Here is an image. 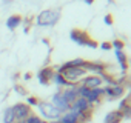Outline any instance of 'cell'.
<instances>
[{
  "mask_svg": "<svg viewBox=\"0 0 131 123\" xmlns=\"http://www.w3.org/2000/svg\"><path fill=\"white\" fill-rule=\"evenodd\" d=\"M60 20V9H45L36 17V25L46 28V26H54Z\"/></svg>",
  "mask_w": 131,
  "mask_h": 123,
  "instance_id": "cell-1",
  "label": "cell"
},
{
  "mask_svg": "<svg viewBox=\"0 0 131 123\" xmlns=\"http://www.w3.org/2000/svg\"><path fill=\"white\" fill-rule=\"evenodd\" d=\"M70 39H71V42H74V43H77V45H80V46H90V48H97V46H99V43H97L86 31L79 29V28L71 29Z\"/></svg>",
  "mask_w": 131,
  "mask_h": 123,
  "instance_id": "cell-2",
  "label": "cell"
},
{
  "mask_svg": "<svg viewBox=\"0 0 131 123\" xmlns=\"http://www.w3.org/2000/svg\"><path fill=\"white\" fill-rule=\"evenodd\" d=\"M57 72H60L70 85H79L80 80L86 76V71L83 68H59Z\"/></svg>",
  "mask_w": 131,
  "mask_h": 123,
  "instance_id": "cell-3",
  "label": "cell"
},
{
  "mask_svg": "<svg viewBox=\"0 0 131 123\" xmlns=\"http://www.w3.org/2000/svg\"><path fill=\"white\" fill-rule=\"evenodd\" d=\"M37 108H39L40 115L45 118V121H56V120H59L60 115H62V114L57 111V108H56L51 102H43V100H40V103L37 105Z\"/></svg>",
  "mask_w": 131,
  "mask_h": 123,
  "instance_id": "cell-4",
  "label": "cell"
},
{
  "mask_svg": "<svg viewBox=\"0 0 131 123\" xmlns=\"http://www.w3.org/2000/svg\"><path fill=\"white\" fill-rule=\"evenodd\" d=\"M125 94V85H106L103 88V97H106L108 100H117Z\"/></svg>",
  "mask_w": 131,
  "mask_h": 123,
  "instance_id": "cell-5",
  "label": "cell"
},
{
  "mask_svg": "<svg viewBox=\"0 0 131 123\" xmlns=\"http://www.w3.org/2000/svg\"><path fill=\"white\" fill-rule=\"evenodd\" d=\"M13 109H14V115H16V123H23L31 114H32V111H31V106H28L26 103H16L14 106H13Z\"/></svg>",
  "mask_w": 131,
  "mask_h": 123,
  "instance_id": "cell-6",
  "label": "cell"
},
{
  "mask_svg": "<svg viewBox=\"0 0 131 123\" xmlns=\"http://www.w3.org/2000/svg\"><path fill=\"white\" fill-rule=\"evenodd\" d=\"M51 103L57 108V111L60 112V114H65V112H68L70 111V108H71V105L67 102V99L63 97V94H62V89L60 91H57L54 95H52V99H51Z\"/></svg>",
  "mask_w": 131,
  "mask_h": 123,
  "instance_id": "cell-7",
  "label": "cell"
},
{
  "mask_svg": "<svg viewBox=\"0 0 131 123\" xmlns=\"http://www.w3.org/2000/svg\"><path fill=\"white\" fill-rule=\"evenodd\" d=\"M54 74H56V69H54L52 66H45V68H42V69L39 71V74H37V80H39L40 85L48 86V85L52 82Z\"/></svg>",
  "mask_w": 131,
  "mask_h": 123,
  "instance_id": "cell-8",
  "label": "cell"
},
{
  "mask_svg": "<svg viewBox=\"0 0 131 123\" xmlns=\"http://www.w3.org/2000/svg\"><path fill=\"white\" fill-rule=\"evenodd\" d=\"M80 85L82 86H86L90 89H96V88H102L103 82L99 76H85L82 80H80Z\"/></svg>",
  "mask_w": 131,
  "mask_h": 123,
  "instance_id": "cell-9",
  "label": "cell"
},
{
  "mask_svg": "<svg viewBox=\"0 0 131 123\" xmlns=\"http://www.w3.org/2000/svg\"><path fill=\"white\" fill-rule=\"evenodd\" d=\"M71 111H74V112H77V114H82V112H86V111H93L94 108L85 100V99H82V97H79L73 105H71V108H70Z\"/></svg>",
  "mask_w": 131,
  "mask_h": 123,
  "instance_id": "cell-10",
  "label": "cell"
},
{
  "mask_svg": "<svg viewBox=\"0 0 131 123\" xmlns=\"http://www.w3.org/2000/svg\"><path fill=\"white\" fill-rule=\"evenodd\" d=\"M62 94H63V97L67 99V102H68L70 105H73V103L79 99L77 85H73V86H70V88H63V89H62Z\"/></svg>",
  "mask_w": 131,
  "mask_h": 123,
  "instance_id": "cell-11",
  "label": "cell"
},
{
  "mask_svg": "<svg viewBox=\"0 0 131 123\" xmlns=\"http://www.w3.org/2000/svg\"><path fill=\"white\" fill-rule=\"evenodd\" d=\"M120 114L123 115V118H131V95L125 97L120 103H119V109Z\"/></svg>",
  "mask_w": 131,
  "mask_h": 123,
  "instance_id": "cell-12",
  "label": "cell"
},
{
  "mask_svg": "<svg viewBox=\"0 0 131 123\" xmlns=\"http://www.w3.org/2000/svg\"><path fill=\"white\" fill-rule=\"evenodd\" d=\"M114 54H116V58H117V61H119V66H120V69H122V74L125 76V72L128 71V66H129L128 57H126L125 51H114Z\"/></svg>",
  "mask_w": 131,
  "mask_h": 123,
  "instance_id": "cell-13",
  "label": "cell"
},
{
  "mask_svg": "<svg viewBox=\"0 0 131 123\" xmlns=\"http://www.w3.org/2000/svg\"><path fill=\"white\" fill-rule=\"evenodd\" d=\"M56 123H80V121H79V114L70 109L68 112L62 114V115H60V118H59Z\"/></svg>",
  "mask_w": 131,
  "mask_h": 123,
  "instance_id": "cell-14",
  "label": "cell"
},
{
  "mask_svg": "<svg viewBox=\"0 0 131 123\" xmlns=\"http://www.w3.org/2000/svg\"><path fill=\"white\" fill-rule=\"evenodd\" d=\"M22 23H23V17H22L20 14H13V16H9V17L6 19V28H8L9 31L17 29Z\"/></svg>",
  "mask_w": 131,
  "mask_h": 123,
  "instance_id": "cell-15",
  "label": "cell"
},
{
  "mask_svg": "<svg viewBox=\"0 0 131 123\" xmlns=\"http://www.w3.org/2000/svg\"><path fill=\"white\" fill-rule=\"evenodd\" d=\"M123 120V115L120 114V111H110L106 115H105V120L103 123H120Z\"/></svg>",
  "mask_w": 131,
  "mask_h": 123,
  "instance_id": "cell-16",
  "label": "cell"
},
{
  "mask_svg": "<svg viewBox=\"0 0 131 123\" xmlns=\"http://www.w3.org/2000/svg\"><path fill=\"white\" fill-rule=\"evenodd\" d=\"M2 121H3V123H16V115H14V109H13V106L6 108V109L3 111Z\"/></svg>",
  "mask_w": 131,
  "mask_h": 123,
  "instance_id": "cell-17",
  "label": "cell"
},
{
  "mask_svg": "<svg viewBox=\"0 0 131 123\" xmlns=\"http://www.w3.org/2000/svg\"><path fill=\"white\" fill-rule=\"evenodd\" d=\"M52 80H54V82H56L59 86H65V88H70V86H73V85H70L67 80H65V79H63V76H62L60 72H57V71H56V74H54V79H52Z\"/></svg>",
  "mask_w": 131,
  "mask_h": 123,
  "instance_id": "cell-18",
  "label": "cell"
},
{
  "mask_svg": "<svg viewBox=\"0 0 131 123\" xmlns=\"http://www.w3.org/2000/svg\"><path fill=\"white\" fill-rule=\"evenodd\" d=\"M111 45H113V49L114 51H123V48H125V42L120 40V39H114L111 42Z\"/></svg>",
  "mask_w": 131,
  "mask_h": 123,
  "instance_id": "cell-19",
  "label": "cell"
},
{
  "mask_svg": "<svg viewBox=\"0 0 131 123\" xmlns=\"http://www.w3.org/2000/svg\"><path fill=\"white\" fill-rule=\"evenodd\" d=\"M39 103H40V99H39V97H36V95L26 97V105H28V106H37Z\"/></svg>",
  "mask_w": 131,
  "mask_h": 123,
  "instance_id": "cell-20",
  "label": "cell"
},
{
  "mask_svg": "<svg viewBox=\"0 0 131 123\" xmlns=\"http://www.w3.org/2000/svg\"><path fill=\"white\" fill-rule=\"evenodd\" d=\"M23 123H43V120H42L37 114H31V115L23 121Z\"/></svg>",
  "mask_w": 131,
  "mask_h": 123,
  "instance_id": "cell-21",
  "label": "cell"
},
{
  "mask_svg": "<svg viewBox=\"0 0 131 123\" xmlns=\"http://www.w3.org/2000/svg\"><path fill=\"white\" fill-rule=\"evenodd\" d=\"M103 22H105V25H108V26H111V25L114 23V16H113L111 13H108V14H105V17H103Z\"/></svg>",
  "mask_w": 131,
  "mask_h": 123,
  "instance_id": "cell-22",
  "label": "cell"
},
{
  "mask_svg": "<svg viewBox=\"0 0 131 123\" xmlns=\"http://www.w3.org/2000/svg\"><path fill=\"white\" fill-rule=\"evenodd\" d=\"M14 91L20 95H26V89L22 86V85H14Z\"/></svg>",
  "mask_w": 131,
  "mask_h": 123,
  "instance_id": "cell-23",
  "label": "cell"
},
{
  "mask_svg": "<svg viewBox=\"0 0 131 123\" xmlns=\"http://www.w3.org/2000/svg\"><path fill=\"white\" fill-rule=\"evenodd\" d=\"M100 49H103V51H110V49H113L111 42H102V43H100Z\"/></svg>",
  "mask_w": 131,
  "mask_h": 123,
  "instance_id": "cell-24",
  "label": "cell"
},
{
  "mask_svg": "<svg viewBox=\"0 0 131 123\" xmlns=\"http://www.w3.org/2000/svg\"><path fill=\"white\" fill-rule=\"evenodd\" d=\"M31 17H28L26 20H25V32H29V29H31Z\"/></svg>",
  "mask_w": 131,
  "mask_h": 123,
  "instance_id": "cell-25",
  "label": "cell"
},
{
  "mask_svg": "<svg viewBox=\"0 0 131 123\" xmlns=\"http://www.w3.org/2000/svg\"><path fill=\"white\" fill-rule=\"evenodd\" d=\"M31 77H32V74H31V72H26V74L23 76V79H25V80H29Z\"/></svg>",
  "mask_w": 131,
  "mask_h": 123,
  "instance_id": "cell-26",
  "label": "cell"
},
{
  "mask_svg": "<svg viewBox=\"0 0 131 123\" xmlns=\"http://www.w3.org/2000/svg\"><path fill=\"white\" fill-rule=\"evenodd\" d=\"M83 2H85L86 5H93V3H94V0H83Z\"/></svg>",
  "mask_w": 131,
  "mask_h": 123,
  "instance_id": "cell-27",
  "label": "cell"
}]
</instances>
